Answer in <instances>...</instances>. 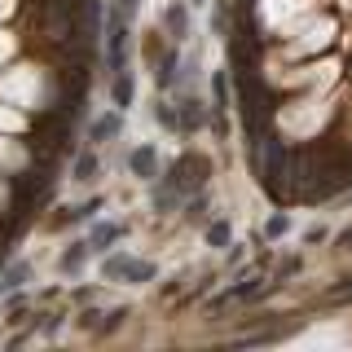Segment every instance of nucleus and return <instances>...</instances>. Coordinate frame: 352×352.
Returning <instances> with one entry per match:
<instances>
[{
	"label": "nucleus",
	"mask_w": 352,
	"mask_h": 352,
	"mask_svg": "<svg viewBox=\"0 0 352 352\" xmlns=\"http://www.w3.org/2000/svg\"><path fill=\"white\" fill-rule=\"evenodd\" d=\"M115 132H119V115H102V119L93 124V141H102V137H115Z\"/></svg>",
	"instance_id": "nucleus-3"
},
{
	"label": "nucleus",
	"mask_w": 352,
	"mask_h": 352,
	"mask_svg": "<svg viewBox=\"0 0 352 352\" xmlns=\"http://www.w3.org/2000/svg\"><path fill=\"white\" fill-rule=\"evenodd\" d=\"M286 229H291V220H286V216H273V220H269V238L286 234Z\"/></svg>",
	"instance_id": "nucleus-6"
},
{
	"label": "nucleus",
	"mask_w": 352,
	"mask_h": 352,
	"mask_svg": "<svg viewBox=\"0 0 352 352\" xmlns=\"http://www.w3.org/2000/svg\"><path fill=\"white\" fill-rule=\"evenodd\" d=\"M132 172H137V176H146V181H154V176H159V159H154V146H146V150H132Z\"/></svg>",
	"instance_id": "nucleus-2"
},
{
	"label": "nucleus",
	"mask_w": 352,
	"mask_h": 352,
	"mask_svg": "<svg viewBox=\"0 0 352 352\" xmlns=\"http://www.w3.org/2000/svg\"><path fill=\"white\" fill-rule=\"evenodd\" d=\"M207 238H212V242H225V238H229V225H216V229H207Z\"/></svg>",
	"instance_id": "nucleus-7"
},
{
	"label": "nucleus",
	"mask_w": 352,
	"mask_h": 352,
	"mask_svg": "<svg viewBox=\"0 0 352 352\" xmlns=\"http://www.w3.org/2000/svg\"><path fill=\"white\" fill-rule=\"evenodd\" d=\"M106 278H137V282H150L154 278V264H141L132 256H110L106 260Z\"/></svg>",
	"instance_id": "nucleus-1"
},
{
	"label": "nucleus",
	"mask_w": 352,
	"mask_h": 352,
	"mask_svg": "<svg viewBox=\"0 0 352 352\" xmlns=\"http://www.w3.org/2000/svg\"><path fill=\"white\" fill-rule=\"evenodd\" d=\"M80 264H84V247H75V251L62 256V269H80Z\"/></svg>",
	"instance_id": "nucleus-5"
},
{
	"label": "nucleus",
	"mask_w": 352,
	"mask_h": 352,
	"mask_svg": "<svg viewBox=\"0 0 352 352\" xmlns=\"http://www.w3.org/2000/svg\"><path fill=\"white\" fill-rule=\"evenodd\" d=\"M115 238H119V229H115V225H102V229L93 234V251H106V247H110Z\"/></svg>",
	"instance_id": "nucleus-4"
}]
</instances>
